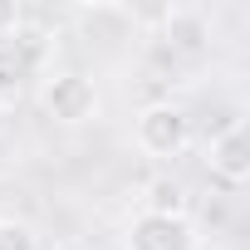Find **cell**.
Wrapping results in <instances>:
<instances>
[{"instance_id": "8992f818", "label": "cell", "mask_w": 250, "mask_h": 250, "mask_svg": "<svg viewBox=\"0 0 250 250\" xmlns=\"http://www.w3.org/2000/svg\"><path fill=\"white\" fill-rule=\"evenodd\" d=\"M20 93H25V69L10 54V44H0V108H15Z\"/></svg>"}, {"instance_id": "5b68a950", "label": "cell", "mask_w": 250, "mask_h": 250, "mask_svg": "<svg viewBox=\"0 0 250 250\" xmlns=\"http://www.w3.org/2000/svg\"><path fill=\"white\" fill-rule=\"evenodd\" d=\"M167 40L177 44V49H201L206 40H211V30H206V15L201 10H167Z\"/></svg>"}, {"instance_id": "ba28073f", "label": "cell", "mask_w": 250, "mask_h": 250, "mask_svg": "<svg viewBox=\"0 0 250 250\" xmlns=\"http://www.w3.org/2000/svg\"><path fill=\"white\" fill-rule=\"evenodd\" d=\"M0 250H40V235L30 221H15V216H0Z\"/></svg>"}, {"instance_id": "52a82bcc", "label": "cell", "mask_w": 250, "mask_h": 250, "mask_svg": "<svg viewBox=\"0 0 250 250\" xmlns=\"http://www.w3.org/2000/svg\"><path fill=\"white\" fill-rule=\"evenodd\" d=\"M182 206H187V201H182V187H177V182L162 177V182L147 187V211H152V216H182Z\"/></svg>"}, {"instance_id": "9c48e42d", "label": "cell", "mask_w": 250, "mask_h": 250, "mask_svg": "<svg viewBox=\"0 0 250 250\" xmlns=\"http://www.w3.org/2000/svg\"><path fill=\"white\" fill-rule=\"evenodd\" d=\"M20 25H25V10L15 5V0H0V40H10Z\"/></svg>"}, {"instance_id": "3957f363", "label": "cell", "mask_w": 250, "mask_h": 250, "mask_svg": "<svg viewBox=\"0 0 250 250\" xmlns=\"http://www.w3.org/2000/svg\"><path fill=\"white\" fill-rule=\"evenodd\" d=\"M206 167L211 177H221L226 187H245L250 182V138H245V123H230L221 128L206 147Z\"/></svg>"}, {"instance_id": "6da1fadb", "label": "cell", "mask_w": 250, "mask_h": 250, "mask_svg": "<svg viewBox=\"0 0 250 250\" xmlns=\"http://www.w3.org/2000/svg\"><path fill=\"white\" fill-rule=\"evenodd\" d=\"M40 103H44V113L54 123H69L74 128V123H88L98 113V88H93V79H83L74 69H54V74H44Z\"/></svg>"}, {"instance_id": "277c9868", "label": "cell", "mask_w": 250, "mask_h": 250, "mask_svg": "<svg viewBox=\"0 0 250 250\" xmlns=\"http://www.w3.org/2000/svg\"><path fill=\"white\" fill-rule=\"evenodd\" d=\"M128 250H196V235L187 216H152L143 211L128 226Z\"/></svg>"}, {"instance_id": "7a4b0ae2", "label": "cell", "mask_w": 250, "mask_h": 250, "mask_svg": "<svg viewBox=\"0 0 250 250\" xmlns=\"http://www.w3.org/2000/svg\"><path fill=\"white\" fill-rule=\"evenodd\" d=\"M191 138V118L177 108V103H152L138 113L133 123V143L147 152V157H177Z\"/></svg>"}]
</instances>
